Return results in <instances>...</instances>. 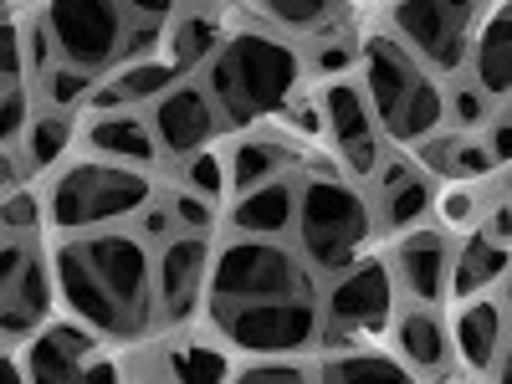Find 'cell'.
<instances>
[{
    "instance_id": "cell-23",
    "label": "cell",
    "mask_w": 512,
    "mask_h": 384,
    "mask_svg": "<svg viewBox=\"0 0 512 384\" xmlns=\"http://www.w3.org/2000/svg\"><path fill=\"white\" fill-rule=\"evenodd\" d=\"M395 344H400V359H405L410 369H446V354H451L441 318H436V313H425V308L400 318Z\"/></svg>"
},
{
    "instance_id": "cell-17",
    "label": "cell",
    "mask_w": 512,
    "mask_h": 384,
    "mask_svg": "<svg viewBox=\"0 0 512 384\" xmlns=\"http://www.w3.org/2000/svg\"><path fill=\"white\" fill-rule=\"evenodd\" d=\"M395 267H400V282L410 297H420V303H441L446 297V282H451V251L436 231H415L400 241V256H395Z\"/></svg>"
},
{
    "instance_id": "cell-38",
    "label": "cell",
    "mask_w": 512,
    "mask_h": 384,
    "mask_svg": "<svg viewBox=\"0 0 512 384\" xmlns=\"http://www.w3.org/2000/svg\"><path fill=\"white\" fill-rule=\"evenodd\" d=\"M26 67V52H21V31L0 16V77H16Z\"/></svg>"
},
{
    "instance_id": "cell-1",
    "label": "cell",
    "mask_w": 512,
    "mask_h": 384,
    "mask_svg": "<svg viewBox=\"0 0 512 384\" xmlns=\"http://www.w3.org/2000/svg\"><path fill=\"white\" fill-rule=\"evenodd\" d=\"M297 88V52L262 31H241L210 57V103H221L231 123L277 113Z\"/></svg>"
},
{
    "instance_id": "cell-3",
    "label": "cell",
    "mask_w": 512,
    "mask_h": 384,
    "mask_svg": "<svg viewBox=\"0 0 512 384\" xmlns=\"http://www.w3.org/2000/svg\"><path fill=\"white\" fill-rule=\"evenodd\" d=\"M292 221L303 231V251L318 272L354 267L359 246L369 241V205L338 180H313L292 205Z\"/></svg>"
},
{
    "instance_id": "cell-34",
    "label": "cell",
    "mask_w": 512,
    "mask_h": 384,
    "mask_svg": "<svg viewBox=\"0 0 512 384\" xmlns=\"http://www.w3.org/2000/svg\"><path fill=\"white\" fill-rule=\"evenodd\" d=\"M267 16H277L282 26H318L328 16V0H262Z\"/></svg>"
},
{
    "instance_id": "cell-13",
    "label": "cell",
    "mask_w": 512,
    "mask_h": 384,
    "mask_svg": "<svg viewBox=\"0 0 512 384\" xmlns=\"http://www.w3.org/2000/svg\"><path fill=\"white\" fill-rule=\"evenodd\" d=\"M390 318V267L384 262H359L344 267L338 287L328 292V323L344 333H369Z\"/></svg>"
},
{
    "instance_id": "cell-21",
    "label": "cell",
    "mask_w": 512,
    "mask_h": 384,
    "mask_svg": "<svg viewBox=\"0 0 512 384\" xmlns=\"http://www.w3.org/2000/svg\"><path fill=\"white\" fill-rule=\"evenodd\" d=\"M502 272H507V241L477 231L472 241H466V251L451 262V282H446V292H456V297H477V292H487L492 282H502Z\"/></svg>"
},
{
    "instance_id": "cell-20",
    "label": "cell",
    "mask_w": 512,
    "mask_h": 384,
    "mask_svg": "<svg viewBox=\"0 0 512 384\" xmlns=\"http://www.w3.org/2000/svg\"><path fill=\"white\" fill-rule=\"evenodd\" d=\"M292 190L287 180H262V185H251L241 190L236 210H231V226L246 231V236H277L287 221H292Z\"/></svg>"
},
{
    "instance_id": "cell-18",
    "label": "cell",
    "mask_w": 512,
    "mask_h": 384,
    "mask_svg": "<svg viewBox=\"0 0 512 384\" xmlns=\"http://www.w3.org/2000/svg\"><path fill=\"white\" fill-rule=\"evenodd\" d=\"M502 344H507V333H502V308L497 303H466L461 318H456V349L461 359L482 369V374H507L502 364Z\"/></svg>"
},
{
    "instance_id": "cell-22",
    "label": "cell",
    "mask_w": 512,
    "mask_h": 384,
    "mask_svg": "<svg viewBox=\"0 0 512 384\" xmlns=\"http://www.w3.org/2000/svg\"><path fill=\"white\" fill-rule=\"evenodd\" d=\"M88 144L108 159H128V164H149L154 159V128L144 118H128V113H103L93 128H88Z\"/></svg>"
},
{
    "instance_id": "cell-47",
    "label": "cell",
    "mask_w": 512,
    "mask_h": 384,
    "mask_svg": "<svg viewBox=\"0 0 512 384\" xmlns=\"http://www.w3.org/2000/svg\"><path fill=\"white\" fill-rule=\"evenodd\" d=\"M11 190H16V159L0 149V195H11Z\"/></svg>"
},
{
    "instance_id": "cell-46",
    "label": "cell",
    "mask_w": 512,
    "mask_h": 384,
    "mask_svg": "<svg viewBox=\"0 0 512 384\" xmlns=\"http://www.w3.org/2000/svg\"><path fill=\"white\" fill-rule=\"evenodd\" d=\"M323 67H328V72L349 67V47H344V41H328V47H323Z\"/></svg>"
},
{
    "instance_id": "cell-32",
    "label": "cell",
    "mask_w": 512,
    "mask_h": 384,
    "mask_svg": "<svg viewBox=\"0 0 512 384\" xmlns=\"http://www.w3.org/2000/svg\"><path fill=\"white\" fill-rule=\"evenodd\" d=\"M190 159V169H185V180L210 200V195H221L226 190V169H221V159L216 154H210V149H195V154H185Z\"/></svg>"
},
{
    "instance_id": "cell-8",
    "label": "cell",
    "mask_w": 512,
    "mask_h": 384,
    "mask_svg": "<svg viewBox=\"0 0 512 384\" xmlns=\"http://www.w3.org/2000/svg\"><path fill=\"white\" fill-rule=\"evenodd\" d=\"M123 0H52L47 6V36L67 67L98 72L123 52Z\"/></svg>"
},
{
    "instance_id": "cell-10",
    "label": "cell",
    "mask_w": 512,
    "mask_h": 384,
    "mask_svg": "<svg viewBox=\"0 0 512 384\" xmlns=\"http://www.w3.org/2000/svg\"><path fill=\"white\" fill-rule=\"evenodd\" d=\"M47 308H52V282L47 267L36 262V251L21 241L0 246V328L26 333L31 323H41Z\"/></svg>"
},
{
    "instance_id": "cell-49",
    "label": "cell",
    "mask_w": 512,
    "mask_h": 384,
    "mask_svg": "<svg viewBox=\"0 0 512 384\" xmlns=\"http://www.w3.org/2000/svg\"><path fill=\"white\" fill-rule=\"evenodd\" d=\"M410 175H415L410 164H390V169H384V190H390V185H400V180H410Z\"/></svg>"
},
{
    "instance_id": "cell-7",
    "label": "cell",
    "mask_w": 512,
    "mask_h": 384,
    "mask_svg": "<svg viewBox=\"0 0 512 384\" xmlns=\"http://www.w3.org/2000/svg\"><path fill=\"white\" fill-rule=\"evenodd\" d=\"M88 267L98 272V282L108 287L113 308L123 318V333H144L154 318V272H149V256L139 236H123V231H98L88 241H77Z\"/></svg>"
},
{
    "instance_id": "cell-12",
    "label": "cell",
    "mask_w": 512,
    "mask_h": 384,
    "mask_svg": "<svg viewBox=\"0 0 512 384\" xmlns=\"http://www.w3.org/2000/svg\"><path fill=\"white\" fill-rule=\"evenodd\" d=\"M323 113H328L333 144H338V154L349 159V169L354 175H369V169L379 164V123H374L369 98L354 88V82H328Z\"/></svg>"
},
{
    "instance_id": "cell-14",
    "label": "cell",
    "mask_w": 512,
    "mask_h": 384,
    "mask_svg": "<svg viewBox=\"0 0 512 384\" xmlns=\"http://www.w3.org/2000/svg\"><path fill=\"white\" fill-rule=\"evenodd\" d=\"M205 236L190 231V236H169L164 251H159V262H154V287H159V303H164V318L169 323H180L190 318L195 308V297L205 287Z\"/></svg>"
},
{
    "instance_id": "cell-9",
    "label": "cell",
    "mask_w": 512,
    "mask_h": 384,
    "mask_svg": "<svg viewBox=\"0 0 512 384\" xmlns=\"http://www.w3.org/2000/svg\"><path fill=\"white\" fill-rule=\"evenodd\" d=\"M390 16L395 31L420 52V62H431L436 72H456L466 41H472L477 0H400Z\"/></svg>"
},
{
    "instance_id": "cell-43",
    "label": "cell",
    "mask_w": 512,
    "mask_h": 384,
    "mask_svg": "<svg viewBox=\"0 0 512 384\" xmlns=\"http://www.w3.org/2000/svg\"><path fill=\"white\" fill-rule=\"evenodd\" d=\"M487 154H492V164H502V159L512 154V128H507V118H497V123H492V134H487Z\"/></svg>"
},
{
    "instance_id": "cell-11",
    "label": "cell",
    "mask_w": 512,
    "mask_h": 384,
    "mask_svg": "<svg viewBox=\"0 0 512 384\" xmlns=\"http://www.w3.org/2000/svg\"><path fill=\"white\" fill-rule=\"evenodd\" d=\"M216 103H210V93L190 88V82H169V88L159 93L154 103V144L169 149V154H195L205 149L210 139H216Z\"/></svg>"
},
{
    "instance_id": "cell-48",
    "label": "cell",
    "mask_w": 512,
    "mask_h": 384,
    "mask_svg": "<svg viewBox=\"0 0 512 384\" xmlns=\"http://www.w3.org/2000/svg\"><path fill=\"white\" fill-rule=\"evenodd\" d=\"M487 236L507 241V205H497V210H492V221H487Z\"/></svg>"
},
{
    "instance_id": "cell-50",
    "label": "cell",
    "mask_w": 512,
    "mask_h": 384,
    "mask_svg": "<svg viewBox=\"0 0 512 384\" xmlns=\"http://www.w3.org/2000/svg\"><path fill=\"white\" fill-rule=\"evenodd\" d=\"M0 379H21V364L6 354V344H0Z\"/></svg>"
},
{
    "instance_id": "cell-35",
    "label": "cell",
    "mask_w": 512,
    "mask_h": 384,
    "mask_svg": "<svg viewBox=\"0 0 512 384\" xmlns=\"http://www.w3.org/2000/svg\"><path fill=\"white\" fill-rule=\"evenodd\" d=\"M47 93H52V103H77V98H88V72L82 67H52L47 72Z\"/></svg>"
},
{
    "instance_id": "cell-28",
    "label": "cell",
    "mask_w": 512,
    "mask_h": 384,
    "mask_svg": "<svg viewBox=\"0 0 512 384\" xmlns=\"http://www.w3.org/2000/svg\"><path fill=\"white\" fill-rule=\"evenodd\" d=\"M175 77H180L175 62H134V67L118 72V88H123L128 103H134V98H159Z\"/></svg>"
},
{
    "instance_id": "cell-41",
    "label": "cell",
    "mask_w": 512,
    "mask_h": 384,
    "mask_svg": "<svg viewBox=\"0 0 512 384\" xmlns=\"http://www.w3.org/2000/svg\"><path fill=\"white\" fill-rule=\"evenodd\" d=\"M451 108H456V118H461L466 128H472V123H482V118H487V98H482L477 88H466V93H456V103H451Z\"/></svg>"
},
{
    "instance_id": "cell-39",
    "label": "cell",
    "mask_w": 512,
    "mask_h": 384,
    "mask_svg": "<svg viewBox=\"0 0 512 384\" xmlns=\"http://www.w3.org/2000/svg\"><path fill=\"white\" fill-rule=\"evenodd\" d=\"M175 221H185L190 231H205V226H210V200L195 195V190L175 195Z\"/></svg>"
},
{
    "instance_id": "cell-31",
    "label": "cell",
    "mask_w": 512,
    "mask_h": 384,
    "mask_svg": "<svg viewBox=\"0 0 512 384\" xmlns=\"http://www.w3.org/2000/svg\"><path fill=\"white\" fill-rule=\"evenodd\" d=\"M210 47H216V31H210V21H180V31H175V67L185 72L190 62L210 57Z\"/></svg>"
},
{
    "instance_id": "cell-29",
    "label": "cell",
    "mask_w": 512,
    "mask_h": 384,
    "mask_svg": "<svg viewBox=\"0 0 512 384\" xmlns=\"http://www.w3.org/2000/svg\"><path fill=\"white\" fill-rule=\"evenodd\" d=\"M169 374H180V379H226V374H231V364H226L221 354H210V349L185 344L175 359H169Z\"/></svg>"
},
{
    "instance_id": "cell-36",
    "label": "cell",
    "mask_w": 512,
    "mask_h": 384,
    "mask_svg": "<svg viewBox=\"0 0 512 384\" xmlns=\"http://www.w3.org/2000/svg\"><path fill=\"white\" fill-rule=\"evenodd\" d=\"M26 128V93H0V149H6L11 139H21Z\"/></svg>"
},
{
    "instance_id": "cell-42",
    "label": "cell",
    "mask_w": 512,
    "mask_h": 384,
    "mask_svg": "<svg viewBox=\"0 0 512 384\" xmlns=\"http://www.w3.org/2000/svg\"><path fill=\"white\" fill-rule=\"evenodd\" d=\"M251 379H297V374H308L303 364H282V359H267V364H251L246 369Z\"/></svg>"
},
{
    "instance_id": "cell-2",
    "label": "cell",
    "mask_w": 512,
    "mask_h": 384,
    "mask_svg": "<svg viewBox=\"0 0 512 384\" xmlns=\"http://www.w3.org/2000/svg\"><path fill=\"white\" fill-rule=\"evenodd\" d=\"M364 98L374 108V123L390 139H400V144L425 139L441 123V113H446L441 88L425 77V67L400 47V41H390V36L364 41Z\"/></svg>"
},
{
    "instance_id": "cell-5",
    "label": "cell",
    "mask_w": 512,
    "mask_h": 384,
    "mask_svg": "<svg viewBox=\"0 0 512 384\" xmlns=\"http://www.w3.org/2000/svg\"><path fill=\"white\" fill-rule=\"evenodd\" d=\"M216 328L226 344L246 354H297L313 344L318 308H313V292L256 297V303H216Z\"/></svg>"
},
{
    "instance_id": "cell-6",
    "label": "cell",
    "mask_w": 512,
    "mask_h": 384,
    "mask_svg": "<svg viewBox=\"0 0 512 384\" xmlns=\"http://www.w3.org/2000/svg\"><path fill=\"white\" fill-rule=\"evenodd\" d=\"M308 292V277L277 241H231L221 262L210 267V297L216 303H256V297H297Z\"/></svg>"
},
{
    "instance_id": "cell-25",
    "label": "cell",
    "mask_w": 512,
    "mask_h": 384,
    "mask_svg": "<svg viewBox=\"0 0 512 384\" xmlns=\"http://www.w3.org/2000/svg\"><path fill=\"white\" fill-rule=\"evenodd\" d=\"M21 139H26L31 169H41V164L62 159V149L72 144V123L62 113H41V118H31V128H21Z\"/></svg>"
},
{
    "instance_id": "cell-16",
    "label": "cell",
    "mask_w": 512,
    "mask_h": 384,
    "mask_svg": "<svg viewBox=\"0 0 512 384\" xmlns=\"http://www.w3.org/2000/svg\"><path fill=\"white\" fill-rule=\"evenodd\" d=\"M93 349H98V344H93L88 328L52 323V328H41V338H31V344H26L21 374H31V379H77Z\"/></svg>"
},
{
    "instance_id": "cell-4",
    "label": "cell",
    "mask_w": 512,
    "mask_h": 384,
    "mask_svg": "<svg viewBox=\"0 0 512 384\" xmlns=\"http://www.w3.org/2000/svg\"><path fill=\"white\" fill-rule=\"evenodd\" d=\"M149 205V180L118 164H72L52 190V221L67 231H93Z\"/></svg>"
},
{
    "instance_id": "cell-37",
    "label": "cell",
    "mask_w": 512,
    "mask_h": 384,
    "mask_svg": "<svg viewBox=\"0 0 512 384\" xmlns=\"http://www.w3.org/2000/svg\"><path fill=\"white\" fill-rule=\"evenodd\" d=\"M0 221H6L11 231H26V226H36V200H31L26 190L0 195Z\"/></svg>"
},
{
    "instance_id": "cell-40",
    "label": "cell",
    "mask_w": 512,
    "mask_h": 384,
    "mask_svg": "<svg viewBox=\"0 0 512 384\" xmlns=\"http://www.w3.org/2000/svg\"><path fill=\"white\" fill-rule=\"evenodd\" d=\"M144 241H169V231H175V210H164V205H149L144 210V221H139Z\"/></svg>"
},
{
    "instance_id": "cell-19",
    "label": "cell",
    "mask_w": 512,
    "mask_h": 384,
    "mask_svg": "<svg viewBox=\"0 0 512 384\" xmlns=\"http://www.w3.org/2000/svg\"><path fill=\"white\" fill-rule=\"evenodd\" d=\"M472 72H477L487 98L507 93V82H512V21H507V6H497L487 16V26L477 31V41H472Z\"/></svg>"
},
{
    "instance_id": "cell-26",
    "label": "cell",
    "mask_w": 512,
    "mask_h": 384,
    "mask_svg": "<svg viewBox=\"0 0 512 384\" xmlns=\"http://www.w3.org/2000/svg\"><path fill=\"white\" fill-rule=\"evenodd\" d=\"M323 379H405V364L390 354H333L318 364Z\"/></svg>"
},
{
    "instance_id": "cell-30",
    "label": "cell",
    "mask_w": 512,
    "mask_h": 384,
    "mask_svg": "<svg viewBox=\"0 0 512 384\" xmlns=\"http://www.w3.org/2000/svg\"><path fill=\"white\" fill-rule=\"evenodd\" d=\"M487 169H492L487 144H472V139H451V144H446V175L472 180V175H487Z\"/></svg>"
},
{
    "instance_id": "cell-24",
    "label": "cell",
    "mask_w": 512,
    "mask_h": 384,
    "mask_svg": "<svg viewBox=\"0 0 512 384\" xmlns=\"http://www.w3.org/2000/svg\"><path fill=\"white\" fill-rule=\"evenodd\" d=\"M282 175V149L267 144V139H246L236 144V159H231V190H251V185H262V180H277Z\"/></svg>"
},
{
    "instance_id": "cell-45",
    "label": "cell",
    "mask_w": 512,
    "mask_h": 384,
    "mask_svg": "<svg viewBox=\"0 0 512 384\" xmlns=\"http://www.w3.org/2000/svg\"><path fill=\"white\" fill-rule=\"evenodd\" d=\"M123 103H128V98H123L118 82H103V88L93 93V108H103V113H108V108H123Z\"/></svg>"
},
{
    "instance_id": "cell-15",
    "label": "cell",
    "mask_w": 512,
    "mask_h": 384,
    "mask_svg": "<svg viewBox=\"0 0 512 384\" xmlns=\"http://www.w3.org/2000/svg\"><path fill=\"white\" fill-rule=\"evenodd\" d=\"M57 287H62V297H67V308L88 323V328H98V333H123V318H118V308H113L108 287L98 282V272L88 267L82 246H62V251H57ZM123 338H128V333H123Z\"/></svg>"
},
{
    "instance_id": "cell-27",
    "label": "cell",
    "mask_w": 512,
    "mask_h": 384,
    "mask_svg": "<svg viewBox=\"0 0 512 384\" xmlns=\"http://www.w3.org/2000/svg\"><path fill=\"white\" fill-rule=\"evenodd\" d=\"M425 210H431V185H425L420 175H410V180H400V185L384 190V221H390L395 231L415 226Z\"/></svg>"
},
{
    "instance_id": "cell-44",
    "label": "cell",
    "mask_w": 512,
    "mask_h": 384,
    "mask_svg": "<svg viewBox=\"0 0 512 384\" xmlns=\"http://www.w3.org/2000/svg\"><path fill=\"white\" fill-rule=\"evenodd\" d=\"M169 6H175V0H123V11H134V16H144L149 26H159V21L169 16Z\"/></svg>"
},
{
    "instance_id": "cell-33",
    "label": "cell",
    "mask_w": 512,
    "mask_h": 384,
    "mask_svg": "<svg viewBox=\"0 0 512 384\" xmlns=\"http://www.w3.org/2000/svg\"><path fill=\"white\" fill-rule=\"evenodd\" d=\"M441 221H451V226H477V221H482V195H477L472 185L446 190V195H441Z\"/></svg>"
}]
</instances>
